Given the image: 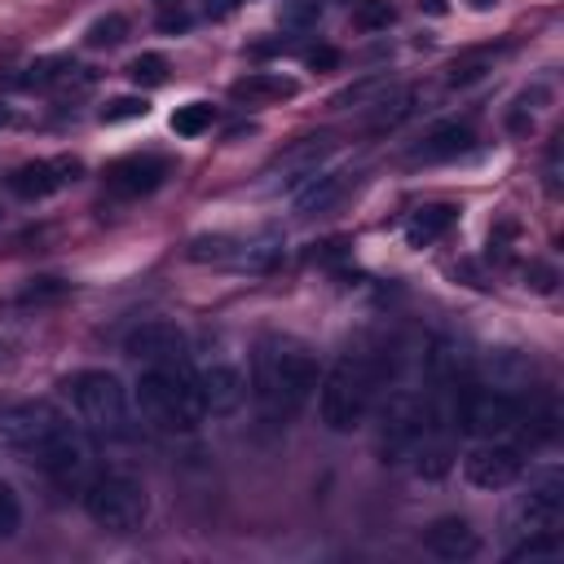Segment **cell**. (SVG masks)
Segmentation results:
<instances>
[{"label":"cell","instance_id":"1","mask_svg":"<svg viewBox=\"0 0 564 564\" xmlns=\"http://www.w3.org/2000/svg\"><path fill=\"white\" fill-rule=\"evenodd\" d=\"M0 445H4L13 458H22V463L48 471V476L62 480V485L79 480V476L88 471V458H93L88 436H84L66 414H57L48 401H18V405H4V410H0Z\"/></svg>","mask_w":564,"mask_h":564},{"label":"cell","instance_id":"2","mask_svg":"<svg viewBox=\"0 0 564 564\" xmlns=\"http://www.w3.org/2000/svg\"><path fill=\"white\" fill-rule=\"evenodd\" d=\"M317 357L295 335H264L251 352V397L269 419H291L317 392Z\"/></svg>","mask_w":564,"mask_h":564},{"label":"cell","instance_id":"3","mask_svg":"<svg viewBox=\"0 0 564 564\" xmlns=\"http://www.w3.org/2000/svg\"><path fill=\"white\" fill-rule=\"evenodd\" d=\"M379 388V366L370 352H344L322 379H317V414L330 432H352L366 423L370 401Z\"/></svg>","mask_w":564,"mask_h":564},{"label":"cell","instance_id":"4","mask_svg":"<svg viewBox=\"0 0 564 564\" xmlns=\"http://www.w3.org/2000/svg\"><path fill=\"white\" fill-rule=\"evenodd\" d=\"M137 410L159 432H194L203 405L189 366H145L137 379Z\"/></svg>","mask_w":564,"mask_h":564},{"label":"cell","instance_id":"5","mask_svg":"<svg viewBox=\"0 0 564 564\" xmlns=\"http://www.w3.org/2000/svg\"><path fill=\"white\" fill-rule=\"evenodd\" d=\"M66 397L70 410L79 414V423L97 436H128L132 432V405H128V388L110 375V370H79L66 379Z\"/></svg>","mask_w":564,"mask_h":564},{"label":"cell","instance_id":"6","mask_svg":"<svg viewBox=\"0 0 564 564\" xmlns=\"http://www.w3.org/2000/svg\"><path fill=\"white\" fill-rule=\"evenodd\" d=\"M84 511L97 529H110V533H132L141 529L145 511H150V498H145V485L128 471H101L88 480L84 489Z\"/></svg>","mask_w":564,"mask_h":564},{"label":"cell","instance_id":"7","mask_svg":"<svg viewBox=\"0 0 564 564\" xmlns=\"http://www.w3.org/2000/svg\"><path fill=\"white\" fill-rule=\"evenodd\" d=\"M454 414L471 436H485V441L524 427V405L511 392H498V388H485V383L480 388H463Z\"/></svg>","mask_w":564,"mask_h":564},{"label":"cell","instance_id":"8","mask_svg":"<svg viewBox=\"0 0 564 564\" xmlns=\"http://www.w3.org/2000/svg\"><path fill=\"white\" fill-rule=\"evenodd\" d=\"M427 432H432V410H427L419 397L397 392V397L388 401V410H383L379 449H383V458H388V463H401V458H410V454H414V445H419Z\"/></svg>","mask_w":564,"mask_h":564},{"label":"cell","instance_id":"9","mask_svg":"<svg viewBox=\"0 0 564 564\" xmlns=\"http://www.w3.org/2000/svg\"><path fill=\"white\" fill-rule=\"evenodd\" d=\"M520 471H524L520 449L516 445H502L498 436L494 441H480L476 449L463 454V476L476 489H507V485L520 480Z\"/></svg>","mask_w":564,"mask_h":564},{"label":"cell","instance_id":"10","mask_svg":"<svg viewBox=\"0 0 564 564\" xmlns=\"http://www.w3.org/2000/svg\"><path fill=\"white\" fill-rule=\"evenodd\" d=\"M123 352H128L132 361H141V366H185L189 339H185V330H181L176 322H141V326L128 335Z\"/></svg>","mask_w":564,"mask_h":564},{"label":"cell","instance_id":"11","mask_svg":"<svg viewBox=\"0 0 564 564\" xmlns=\"http://www.w3.org/2000/svg\"><path fill=\"white\" fill-rule=\"evenodd\" d=\"M194 388H198L203 414L225 419V414H238V410H242L251 383H247V375H242L234 361H212V366H203V370L194 375Z\"/></svg>","mask_w":564,"mask_h":564},{"label":"cell","instance_id":"12","mask_svg":"<svg viewBox=\"0 0 564 564\" xmlns=\"http://www.w3.org/2000/svg\"><path fill=\"white\" fill-rule=\"evenodd\" d=\"M560 516H564V480H560V471H542L529 485V494L520 498L516 524L524 538L529 533H560Z\"/></svg>","mask_w":564,"mask_h":564},{"label":"cell","instance_id":"13","mask_svg":"<svg viewBox=\"0 0 564 564\" xmlns=\"http://www.w3.org/2000/svg\"><path fill=\"white\" fill-rule=\"evenodd\" d=\"M79 172H84L79 159H31V163H18V167L9 172V189L31 203V198L57 194V189L70 185Z\"/></svg>","mask_w":564,"mask_h":564},{"label":"cell","instance_id":"14","mask_svg":"<svg viewBox=\"0 0 564 564\" xmlns=\"http://www.w3.org/2000/svg\"><path fill=\"white\" fill-rule=\"evenodd\" d=\"M335 154V137L330 132H313V137H300L291 141L273 163H269V176L282 181V185H295V181H308L313 172H322V163Z\"/></svg>","mask_w":564,"mask_h":564},{"label":"cell","instance_id":"15","mask_svg":"<svg viewBox=\"0 0 564 564\" xmlns=\"http://www.w3.org/2000/svg\"><path fill=\"white\" fill-rule=\"evenodd\" d=\"M163 176H167V163L159 154H128L106 167V189L115 198H141V194L159 189Z\"/></svg>","mask_w":564,"mask_h":564},{"label":"cell","instance_id":"16","mask_svg":"<svg viewBox=\"0 0 564 564\" xmlns=\"http://www.w3.org/2000/svg\"><path fill=\"white\" fill-rule=\"evenodd\" d=\"M352 185H357V172H348V167L313 172L295 189V216H326V212H335L352 194Z\"/></svg>","mask_w":564,"mask_h":564},{"label":"cell","instance_id":"17","mask_svg":"<svg viewBox=\"0 0 564 564\" xmlns=\"http://www.w3.org/2000/svg\"><path fill=\"white\" fill-rule=\"evenodd\" d=\"M476 375L485 379V388H498V392H520L533 383V357L520 352V348H489L476 357Z\"/></svg>","mask_w":564,"mask_h":564},{"label":"cell","instance_id":"18","mask_svg":"<svg viewBox=\"0 0 564 564\" xmlns=\"http://www.w3.org/2000/svg\"><path fill=\"white\" fill-rule=\"evenodd\" d=\"M423 546L436 555V560H471L480 551V533L463 520V516H436L427 529H423Z\"/></svg>","mask_w":564,"mask_h":564},{"label":"cell","instance_id":"19","mask_svg":"<svg viewBox=\"0 0 564 564\" xmlns=\"http://www.w3.org/2000/svg\"><path fill=\"white\" fill-rule=\"evenodd\" d=\"M471 145H476L471 123L445 119V123H436V128H427V132H423V141L410 150V159H414V163H449V159L467 154Z\"/></svg>","mask_w":564,"mask_h":564},{"label":"cell","instance_id":"20","mask_svg":"<svg viewBox=\"0 0 564 564\" xmlns=\"http://www.w3.org/2000/svg\"><path fill=\"white\" fill-rule=\"evenodd\" d=\"M26 88H57V93H84L93 88V70L79 66V62H66V57H48V62H35L26 75H22Z\"/></svg>","mask_w":564,"mask_h":564},{"label":"cell","instance_id":"21","mask_svg":"<svg viewBox=\"0 0 564 564\" xmlns=\"http://www.w3.org/2000/svg\"><path fill=\"white\" fill-rule=\"evenodd\" d=\"M234 101H247V106H269V101H291L300 93V84L282 70H251L242 79H234Z\"/></svg>","mask_w":564,"mask_h":564},{"label":"cell","instance_id":"22","mask_svg":"<svg viewBox=\"0 0 564 564\" xmlns=\"http://www.w3.org/2000/svg\"><path fill=\"white\" fill-rule=\"evenodd\" d=\"M392 88H397V75H392V70H379V75H366V79L339 88V93L330 97V106H339V110H375Z\"/></svg>","mask_w":564,"mask_h":564},{"label":"cell","instance_id":"23","mask_svg":"<svg viewBox=\"0 0 564 564\" xmlns=\"http://www.w3.org/2000/svg\"><path fill=\"white\" fill-rule=\"evenodd\" d=\"M454 220H458V207H449V203H427V207H419V212L410 216L405 242H410V247H427V242H436Z\"/></svg>","mask_w":564,"mask_h":564},{"label":"cell","instance_id":"24","mask_svg":"<svg viewBox=\"0 0 564 564\" xmlns=\"http://www.w3.org/2000/svg\"><path fill=\"white\" fill-rule=\"evenodd\" d=\"M414 110H419V88L397 84V88H392V93L370 110V128H375V132H392V128H401Z\"/></svg>","mask_w":564,"mask_h":564},{"label":"cell","instance_id":"25","mask_svg":"<svg viewBox=\"0 0 564 564\" xmlns=\"http://www.w3.org/2000/svg\"><path fill=\"white\" fill-rule=\"evenodd\" d=\"M494 70V48H471V53H458L449 66H445V84L449 88H467L476 79H485Z\"/></svg>","mask_w":564,"mask_h":564},{"label":"cell","instance_id":"26","mask_svg":"<svg viewBox=\"0 0 564 564\" xmlns=\"http://www.w3.org/2000/svg\"><path fill=\"white\" fill-rule=\"evenodd\" d=\"M238 247H242V238H234V234H198L189 242V260H198V264H238Z\"/></svg>","mask_w":564,"mask_h":564},{"label":"cell","instance_id":"27","mask_svg":"<svg viewBox=\"0 0 564 564\" xmlns=\"http://www.w3.org/2000/svg\"><path fill=\"white\" fill-rule=\"evenodd\" d=\"M212 119H216V106L212 101H185V106L172 110L167 123H172L176 137H203L212 128Z\"/></svg>","mask_w":564,"mask_h":564},{"label":"cell","instance_id":"28","mask_svg":"<svg viewBox=\"0 0 564 564\" xmlns=\"http://www.w3.org/2000/svg\"><path fill=\"white\" fill-rule=\"evenodd\" d=\"M123 35H128V18H123V13L93 18V22H88V31H84L88 48H115V44H123Z\"/></svg>","mask_w":564,"mask_h":564},{"label":"cell","instance_id":"29","mask_svg":"<svg viewBox=\"0 0 564 564\" xmlns=\"http://www.w3.org/2000/svg\"><path fill=\"white\" fill-rule=\"evenodd\" d=\"M128 79H132L137 88H159V84H167V57H163V53H141V57H132V62H128Z\"/></svg>","mask_w":564,"mask_h":564},{"label":"cell","instance_id":"30","mask_svg":"<svg viewBox=\"0 0 564 564\" xmlns=\"http://www.w3.org/2000/svg\"><path fill=\"white\" fill-rule=\"evenodd\" d=\"M542 101H546V88H524V93L516 97V106H511V115H507V123H511V132H524V128H533V115L542 110Z\"/></svg>","mask_w":564,"mask_h":564},{"label":"cell","instance_id":"31","mask_svg":"<svg viewBox=\"0 0 564 564\" xmlns=\"http://www.w3.org/2000/svg\"><path fill=\"white\" fill-rule=\"evenodd\" d=\"M66 291H70V286H66L62 278H31L18 300H22V304H53V300H62Z\"/></svg>","mask_w":564,"mask_h":564},{"label":"cell","instance_id":"32","mask_svg":"<svg viewBox=\"0 0 564 564\" xmlns=\"http://www.w3.org/2000/svg\"><path fill=\"white\" fill-rule=\"evenodd\" d=\"M145 110H150L145 97H115L101 106V123H128V119H141Z\"/></svg>","mask_w":564,"mask_h":564},{"label":"cell","instance_id":"33","mask_svg":"<svg viewBox=\"0 0 564 564\" xmlns=\"http://www.w3.org/2000/svg\"><path fill=\"white\" fill-rule=\"evenodd\" d=\"M352 22H357L361 31H383V26L392 22V4H388V0H361L357 13H352Z\"/></svg>","mask_w":564,"mask_h":564},{"label":"cell","instance_id":"34","mask_svg":"<svg viewBox=\"0 0 564 564\" xmlns=\"http://www.w3.org/2000/svg\"><path fill=\"white\" fill-rule=\"evenodd\" d=\"M22 524V507H18V494L0 480V538H13Z\"/></svg>","mask_w":564,"mask_h":564},{"label":"cell","instance_id":"35","mask_svg":"<svg viewBox=\"0 0 564 564\" xmlns=\"http://www.w3.org/2000/svg\"><path fill=\"white\" fill-rule=\"evenodd\" d=\"M282 22L286 26H313L317 22V0H286L282 4Z\"/></svg>","mask_w":564,"mask_h":564},{"label":"cell","instance_id":"36","mask_svg":"<svg viewBox=\"0 0 564 564\" xmlns=\"http://www.w3.org/2000/svg\"><path fill=\"white\" fill-rule=\"evenodd\" d=\"M185 26H189V13H185L181 4L159 9V31H163V35H176V31H185Z\"/></svg>","mask_w":564,"mask_h":564},{"label":"cell","instance_id":"37","mask_svg":"<svg viewBox=\"0 0 564 564\" xmlns=\"http://www.w3.org/2000/svg\"><path fill=\"white\" fill-rule=\"evenodd\" d=\"M542 176H546V194H560V137L546 145V167H542Z\"/></svg>","mask_w":564,"mask_h":564},{"label":"cell","instance_id":"38","mask_svg":"<svg viewBox=\"0 0 564 564\" xmlns=\"http://www.w3.org/2000/svg\"><path fill=\"white\" fill-rule=\"evenodd\" d=\"M524 286H533V291H555V269H551V264H529V269H524Z\"/></svg>","mask_w":564,"mask_h":564},{"label":"cell","instance_id":"39","mask_svg":"<svg viewBox=\"0 0 564 564\" xmlns=\"http://www.w3.org/2000/svg\"><path fill=\"white\" fill-rule=\"evenodd\" d=\"M304 62H308L313 70H330V66H339V53H335L330 44H317V48L304 53Z\"/></svg>","mask_w":564,"mask_h":564},{"label":"cell","instance_id":"40","mask_svg":"<svg viewBox=\"0 0 564 564\" xmlns=\"http://www.w3.org/2000/svg\"><path fill=\"white\" fill-rule=\"evenodd\" d=\"M234 4H238V0H203V9H207L212 18H225V13H234Z\"/></svg>","mask_w":564,"mask_h":564},{"label":"cell","instance_id":"41","mask_svg":"<svg viewBox=\"0 0 564 564\" xmlns=\"http://www.w3.org/2000/svg\"><path fill=\"white\" fill-rule=\"evenodd\" d=\"M498 0H467V9H476V13H485V9H494Z\"/></svg>","mask_w":564,"mask_h":564},{"label":"cell","instance_id":"42","mask_svg":"<svg viewBox=\"0 0 564 564\" xmlns=\"http://www.w3.org/2000/svg\"><path fill=\"white\" fill-rule=\"evenodd\" d=\"M154 4H159V9H167V4H176V0H154Z\"/></svg>","mask_w":564,"mask_h":564}]
</instances>
